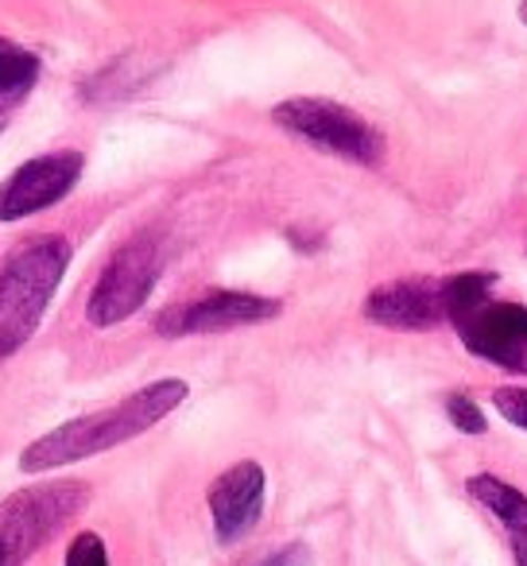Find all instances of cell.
Masks as SVG:
<instances>
[{"mask_svg": "<svg viewBox=\"0 0 527 566\" xmlns=\"http://www.w3.org/2000/svg\"><path fill=\"white\" fill-rule=\"evenodd\" d=\"M493 403L508 423H516L527 431V388H496Z\"/></svg>", "mask_w": 527, "mask_h": 566, "instance_id": "obj_16", "label": "cell"}, {"mask_svg": "<svg viewBox=\"0 0 527 566\" xmlns=\"http://www.w3.org/2000/svg\"><path fill=\"white\" fill-rule=\"evenodd\" d=\"M465 489H470L473 501H481V509H488L504 524L516 566H527V496L516 485H508V481L493 478V473H473L465 481Z\"/></svg>", "mask_w": 527, "mask_h": 566, "instance_id": "obj_11", "label": "cell"}, {"mask_svg": "<svg viewBox=\"0 0 527 566\" xmlns=\"http://www.w3.org/2000/svg\"><path fill=\"white\" fill-rule=\"evenodd\" d=\"M86 171V156L74 148L48 151L20 164L9 179L0 182V221H24L59 206Z\"/></svg>", "mask_w": 527, "mask_h": 566, "instance_id": "obj_5", "label": "cell"}, {"mask_svg": "<svg viewBox=\"0 0 527 566\" xmlns=\"http://www.w3.org/2000/svg\"><path fill=\"white\" fill-rule=\"evenodd\" d=\"M303 558H307V551H303V547H284V551H276V555H268V558H260V563H252V566H299Z\"/></svg>", "mask_w": 527, "mask_h": 566, "instance_id": "obj_17", "label": "cell"}, {"mask_svg": "<svg viewBox=\"0 0 527 566\" xmlns=\"http://www.w3.org/2000/svg\"><path fill=\"white\" fill-rule=\"evenodd\" d=\"M66 566H109V555H105V539L97 532H82L71 539L66 547Z\"/></svg>", "mask_w": 527, "mask_h": 566, "instance_id": "obj_14", "label": "cell"}, {"mask_svg": "<svg viewBox=\"0 0 527 566\" xmlns=\"http://www.w3.org/2000/svg\"><path fill=\"white\" fill-rule=\"evenodd\" d=\"M280 300L252 292H205L198 300L175 303L156 318V334L164 338H190V334H221L233 326L272 323L280 315Z\"/></svg>", "mask_w": 527, "mask_h": 566, "instance_id": "obj_6", "label": "cell"}, {"mask_svg": "<svg viewBox=\"0 0 527 566\" xmlns=\"http://www.w3.org/2000/svg\"><path fill=\"white\" fill-rule=\"evenodd\" d=\"M0 566H9V543L0 539Z\"/></svg>", "mask_w": 527, "mask_h": 566, "instance_id": "obj_18", "label": "cell"}, {"mask_svg": "<svg viewBox=\"0 0 527 566\" xmlns=\"http://www.w3.org/2000/svg\"><path fill=\"white\" fill-rule=\"evenodd\" d=\"M40 71L43 63L35 51L0 35V102H20V97L32 94L35 82H40Z\"/></svg>", "mask_w": 527, "mask_h": 566, "instance_id": "obj_12", "label": "cell"}, {"mask_svg": "<svg viewBox=\"0 0 527 566\" xmlns=\"http://www.w3.org/2000/svg\"><path fill=\"white\" fill-rule=\"evenodd\" d=\"M519 20L527 24V0H519Z\"/></svg>", "mask_w": 527, "mask_h": 566, "instance_id": "obj_19", "label": "cell"}, {"mask_svg": "<svg viewBox=\"0 0 527 566\" xmlns=\"http://www.w3.org/2000/svg\"><path fill=\"white\" fill-rule=\"evenodd\" d=\"M264 493H268V478H264V465L256 462H236L221 473L210 485V520L213 535L221 543H236L260 524L264 516Z\"/></svg>", "mask_w": 527, "mask_h": 566, "instance_id": "obj_8", "label": "cell"}, {"mask_svg": "<svg viewBox=\"0 0 527 566\" xmlns=\"http://www.w3.org/2000/svg\"><path fill=\"white\" fill-rule=\"evenodd\" d=\"M496 283L493 272H462L442 280V307H446V323H457L465 318L473 307L488 300V287Z\"/></svg>", "mask_w": 527, "mask_h": 566, "instance_id": "obj_13", "label": "cell"}, {"mask_svg": "<svg viewBox=\"0 0 527 566\" xmlns=\"http://www.w3.org/2000/svg\"><path fill=\"white\" fill-rule=\"evenodd\" d=\"M272 120L280 128H287L299 140L315 144V148L341 156L349 164L372 167L384 156V140L365 117H357L354 109L338 102H326V97H292V102H280L272 109Z\"/></svg>", "mask_w": 527, "mask_h": 566, "instance_id": "obj_3", "label": "cell"}, {"mask_svg": "<svg viewBox=\"0 0 527 566\" xmlns=\"http://www.w3.org/2000/svg\"><path fill=\"white\" fill-rule=\"evenodd\" d=\"M187 392H190L187 380L164 377V380H156V385L140 388V392L125 396V400L113 403V408L71 419V423L40 434L32 447H24L20 470L51 473V470H63V465L82 462V458H94L113 447H125V442L140 439V434L151 431L156 423H164V419L187 400Z\"/></svg>", "mask_w": 527, "mask_h": 566, "instance_id": "obj_1", "label": "cell"}, {"mask_svg": "<svg viewBox=\"0 0 527 566\" xmlns=\"http://www.w3.org/2000/svg\"><path fill=\"white\" fill-rule=\"evenodd\" d=\"M159 272H164V252H159V244L151 237H133L128 244H120L109 264L102 268V275H97L94 292H89V326L109 331V326H120L125 318H133L148 303V295L156 292Z\"/></svg>", "mask_w": 527, "mask_h": 566, "instance_id": "obj_4", "label": "cell"}, {"mask_svg": "<svg viewBox=\"0 0 527 566\" xmlns=\"http://www.w3.org/2000/svg\"><path fill=\"white\" fill-rule=\"evenodd\" d=\"M74 260L66 237H28L0 264V361L32 342Z\"/></svg>", "mask_w": 527, "mask_h": 566, "instance_id": "obj_2", "label": "cell"}, {"mask_svg": "<svg viewBox=\"0 0 527 566\" xmlns=\"http://www.w3.org/2000/svg\"><path fill=\"white\" fill-rule=\"evenodd\" d=\"M365 318L388 331H434L446 323L442 280H396L380 283L365 300Z\"/></svg>", "mask_w": 527, "mask_h": 566, "instance_id": "obj_9", "label": "cell"}, {"mask_svg": "<svg viewBox=\"0 0 527 566\" xmlns=\"http://www.w3.org/2000/svg\"><path fill=\"white\" fill-rule=\"evenodd\" d=\"M454 331L473 357L512 373H527V307L485 300L465 318H457Z\"/></svg>", "mask_w": 527, "mask_h": 566, "instance_id": "obj_7", "label": "cell"}, {"mask_svg": "<svg viewBox=\"0 0 527 566\" xmlns=\"http://www.w3.org/2000/svg\"><path fill=\"white\" fill-rule=\"evenodd\" d=\"M89 496V489L82 485H43V489H28L24 496H12L4 504V535L0 539H28V547L43 539L51 527L63 524L71 512H78V504Z\"/></svg>", "mask_w": 527, "mask_h": 566, "instance_id": "obj_10", "label": "cell"}, {"mask_svg": "<svg viewBox=\"0 0 527 566\" xmlns=\"http://www.w3.org/2000/svg\"><path fill=\"white\" fill-rule=\"evenodd\" d=\"M446 416H450V423L457 427V431H465V434H485V416H481V408L470 400V396H462V392H454L446 400Z\"/></svg>", "mask_w": 527, "mask_h": 566, "instance_id": "obj_15", "label": "cell"}]
</instances>
